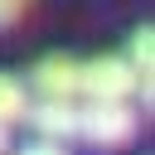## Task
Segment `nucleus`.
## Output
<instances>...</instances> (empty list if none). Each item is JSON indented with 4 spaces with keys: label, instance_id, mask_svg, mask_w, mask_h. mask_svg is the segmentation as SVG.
<instances>
[{
    "label": "nucleus",
    "instance_id": "9",
    "mask_svg": "<svg viewBox=\"0 0 155 155\" xmlns=\"http://www.w3.org/2000/svg\"><path fill=\"white\" fill-rule=\"evenodd\" d=\"M0 155H10V131H0Z\"/></svg>",
    "mask_w": 155,
    "mask_h": 155
},
{
    "label": "nucleus",
    "instance_id": "7",
    "mask_svg": "<svg viewBox=\"0 0 155 155\" xmlns=\"http://www.w3.org/2000/svg\"><path fill=\"white\" fill-rule=\"evenodd\" d=\"M24 10H29V0H0V29H10Z\"/></svg>",
    "mask_w": 155,
    "mask_h": 155
},
{
    "label": "nucleus",
    "instance_id": "6",
    "mask_svg": "<svg viewBox=\"0 0 155 155\" xmlns=\"http://www.w3.org/2000/svg\"><path fill=\"white\" fill-rule=\"evenodd\" d=\"M24 111H29V87H24V78H19V73H0V131L19 126Z\"/></svg>",
    "mask_w": 155,
    "mask_h": 155
},
{
    "label": "nucleus",
    "instance_id": "4",
    "mask_svg": "<svg viewBox=\"0 0 155 155\" xmlns=\"http://www.w3.org/2000/svg\"><path fill=\"white\" fill-rule=\"evenodd\" d=\"M34 140H53V145H68L78 136V102H29L24 111Z\"/></svg>",
    "mask_w": 155,
    "mask_h": 155
},
{
    "label": "nucleus",
    "instance_id": "2",
    "mask_svg": "<svg viewBox=\"0 0 155 155\" xmlns=\"http://www.w3.org/2000/svg\"><path fill=\"white\" fill-rule=\"evenodd\" d=\"M131 97H136V78L121 53L78 58V102H131Z\"/></svg>",
    "mask_w": 155,
    "mask_h": 155
},
{
    "label": "nucleus",
    "instance_id": "8",
    "mask_svg": "<svg viewBox=\"0 0 155 155\" xmlns=\"http://www.w3.org/2000/svg\"><path fill=\"white\" fill-rule=\"evenodd\" d=\"M19 155H68V145H53V140H29Z\"/></svg>",
    "mask_w": 155,
    "mask_h": 155
},
{
    "label": "nucleus",
    "instance_id": "1",
    "mask_svg": "<svg viewBox=\"0 0 155 155\" xmlns=\"http://www.w3.org/2000/svg\"><path fill=\"white\" fill-rule=\"evenodd\" d=\"M140 131V111L131 102H78V140L92 150H121Z\"/></svg>",
    "mask_w": 155,
    "mask_h": 155
},
{
    "label": "nucleus",
    "instance_id": "3",
    "mask_svg": "<svg viewBox=\"0 0 155 155\" xmlns=\"http://www.w3.org/2000/svg\"><path fill=\"white\" fill-rule=\"evenodd\" d=\"M34 102H78V58L68 53H44L34 68H29V82Z\"/></svg>",
    "mask_w": 155,
    "mask_h": 155
},
{
    "label": "nucleus",
    "instance_id": "5",
    "mask_svg": "<svg viewBox=\"0 0 155 155\" xmlns=\"http://www.w3.org/2000/svg\"><path fill=\"white\" fill-rule=\"evenodd\" d=\"M126 68H131V78H136V97L150 107V97H155V29L150 24H140L136 34H131V44H126Z\"/></svg>",
    "mask_w": 155,
    "mask_h": 155
}]
</instances>
